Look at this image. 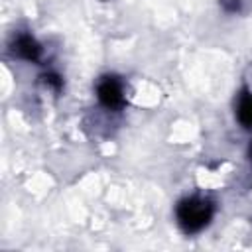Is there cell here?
<instances>
[{
  "label": "cell",
  "mask_w": 252,
  "mask_h": 252,
  "mask_svg": "<svg viewBox=\"0 0 252 252\" xmlns=\"http://www.w3.org/2000/svg\"><path fill=\"white\" fill-rule=\"evenodd\" d=\"M250 156H252V146H250Z\"/></svg>",
  "instance_id": "obj_6"
},
{
  "label": "cell",
  "mask_w": 252,
  "mask_h": 252,
  "mask_svg": "<svg viewBox=\"0 0 252 252\" xmlns=\"http://www.w3.org/2000/svg\"><path fill=\"white\" fill-rule=\"evenodd\" d=\"M14 49L18 51L20 57H24V59H28V61H37L39 55H41V47H39V43H37L32 35H28V33H22V35L16 37Z\"/></svg>",
  "instance_id": "obj_3"
},
{
  "label": "cell",
  "mask_w": 252,
  "mask_h": 252,
  "mask_svg": "<svg viewBox=\"0 0 252 252\" xmlns=\"http://www.w3.org/2000/svg\"><path fill=\"white\" fill-rule=\"evenodd\" d=\"M238 120L244 128H252V94L244 93L238 100V108H236Z\"/></svg>",
  "instance_id": "obj_4"
},
{
  "label": "cell",
  "mask_w": 252,
  "mask_h": 252,
  "mask_svg": "<svg viewBox=\"0 0 252 252\" xmlns=\"http://www.w3.org/2000/svg\"><path fill=\"white\" fill-rule=\"evenodd\" d=\"M96 96L106 108H118L124 102V91L118 79L104 77L96 87Z\"/></svg>",
  "instance_id": "obj_2"
},
{
  "label": "cell",
  "mask_w": 252,
  "mask_h": 252,
  "mask_svg": "<svg viewBox=\"0 0 252 252\" xmlns=\"http://www.w3.org/2000/svg\"><path fill=\"white\" fill-rule=\"evenodd\" d=\"M45 83H49V85H51L53 89H57V91H59V89H61V85H63V83H61V79H59L57 75H45Z\"/></svg>",
  "instance_id": "obj_5"
},
{
  "label": "cell",
  "mask_w": 252,
  "mask_h": 252,
  "mask_svg": "<svg viewBox=\"0 0 252 252\" xmlns=\"http://www.w3.org/2000/svg\"><path fill=\"white\" fill-rule=\"evenodd\" d=\"M213 217V205L207 199L191 197L177 205V220L185 232H199Z\"/></svg>",
  "instance_id": "obj_1"
}]
</instances>
